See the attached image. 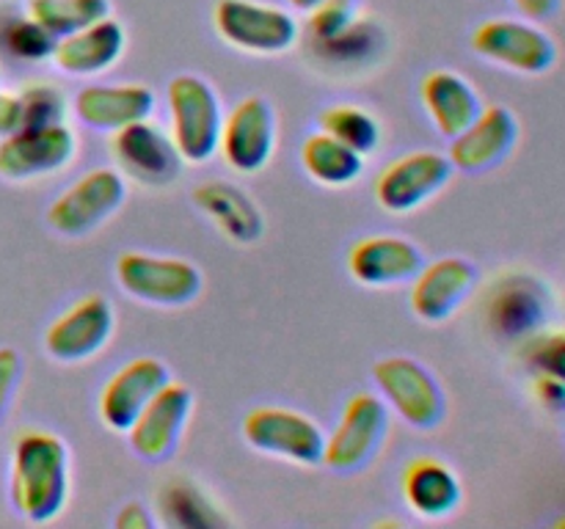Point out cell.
<instances>
[{
	"label": "cell",
	"instance_id": "obj_1",
	"mask_svg": "<svg viewBox=\"0 0 565 529\" xmlns=\"http://www.w3.org/2000/svg\"><path fill=\"white\" fill-rule=\"evenodd\" d=\"M11 505L22 518L47 523L70 496V450L47 430H25L11 450Z\"/></svg>",
	"mask_w": 565,
	"mask_h": 529
},
{
	"label": "cell",
	"instance_id": "obj_2",
	"mask_svg": "<svg viewBox=\"0 0 565 529\" xmlns=\"http://www.w3.org/2000/svg\"><path fill=\"white\" fill-rule=\"evenodd\" d=\"M171 119V141L185 163H207L218 152L224 110L215 88L199 75L171 77L166 88Z\"/></svg>",
	"mask_w": 565,
	"mask_h": 529
},
{
	"label": "cell",
	"instance_id": "obj_3",
	"mask_svg": "<svg viewBox=\"0 0 565 529\" xmlns=\"http://www.w3.org/2000/svg\"><path fill=\"white\" fill-rule=\"evenodd\" d=\"M390 430V406L373 391H356L342 408L334 430L326 435L323 463L340 474L359 472L379 455Z\"/></svg>",
	"mask_w": 565,
	"mask_h": 529
},
{
	"label": "cell",
	"instance_id": "obj_4",
	"mask_svg": "<svg viewBox=\"0 0 565 529\" xmlns=\"http://www.w3.org/2000/svg\"><path fill=\"white\" fill-rule=\"evenodd\" d=\"M116 281L127 295L154 306H185L202 292V270L180 257L127 251L116 259Z\"/></svg>",
	"mask_w": 565,
	"mask_h": 529
},
{
	"label": "cell",
	"instance_id": "obj_5",
	"mask_svg": "<svg viewBox=\"0 0 565 529\" xmlns=\"http://www.w3.org/2000/svg\"><path fill=\"white\" fill-rule=\"evenodd\" d=\"M555 309L552 290L533 273H505L486 292L483 317L494 336L508 342L527 339L546 328Z\"/></svg>",
	"mask_w": 565,
	"mask_h": 529
},
{
	"label": "cell",
	"instance_id": "obj_6",
	"mask_svg": "<svg viewBox=\"0 0 565 529\" xmlns=\"http://www.w3.org/2000/svg\"><path fill=\"white\" fill-rule=\"evenodd\" d=\"M373 380L392 411L417 430L441 424L447 413L445 391L428 367L408 356H386L375 361Z\"/></svg>",
	"mask_w": 565,
	"mask_h": 529
},
{
	"label": "cell",
	"instance_id": "obj_7",
	"mask_svg": "<svg viewBox=\"0 0 565 529\" xmlns=\"http://www.w3.org/2000/svg\"><path fill=\"white\" fill-rule=\"evenodd\" d=\"M213 22L226 44L254 55L287 53L301 36L298 20L290 11L257 0H218Z\"/></svg>",
	"mask_w": 565,
	"mask_h": 529
},
{
	"label": "cell",
	"instance_id": "obj_8",
	"mask_svg": "<svg viewBox=\"0 0 565 529\" xmlns=\"http://www.w3.org/2000/svg\"><path fill=\"white\" fill-rule=\"evenodd\" d=\"M125 176L116 169L86 171L47 209V224L64 237H83L103 226L125 204Z\"/></svg>",
	"mask_w": 565,
	"mask_h": 529
},
{
	"label": "cell",
	"instance_id": "obj_9",
	"mask_svg": "<svg viewBox=\"0 0 565 529\" xmlns=\"http://www.w3.org/2000/svg\"><path fill=\"white\" fill-rule=\"evenodd\" d=\"M243 439L265 455L315 466L323 457L326 433L309 413L281 406H259L243 419Z\"/></svg>",
	"mask_w": 565,
	"mask_h": 529
},
{
	"label": "cell",
	"instance_id": "obj_10",
	"mask_svg": "<svg viewBox=\"0 0 565 529\" xmlns=\"http://www.w3.org/2000/svg\"><path fill=\"white\" fill-rule=\"evenodd\" d=\"M110 152L119 165V174L143 187L171 185L185 163L169 132L149 119L132 121L110 132Z\"/></svg>",
	"mask_w": 565,
	"mask_h": 529
},
{
	"label": "cell",
	"instance_id": "obj_11",
	"mask_svg": "<svg viewBox=\"0 0 565 529\" xmlns=\"http://www.w3.org/2000/svg\"><path fill=\"white\" fill-rule=\"evenodd\" d=\"M472 50L491 64L522 75H544L557 61L555 39L544 28L522 20H486L475 28Z\"/></svg>",
	"mask_w": 565,
	"mask_h": 529
},
{
	"label": "cell",
	"instance_id": "obj_12",
	"mask_svg": "<svg viewBox=\"0 0 565 529\" xmlns=\"http://www.w3.org/2000/svg\"><path fill=\"white\" fill-rule=\"evenodd\" d=\"M452 171L456 169H452L450 158L434 152V149H417V152L401 154L375 176V202L386 213H412L450 182Z\"/></svg>",
	"mask_w": 565,
	"mask_h": 529
},
{
	"label": "cell",
	"instance_id": "obj_13",
	"mask_svg": "<svg viewBox=\"0 0 565 529\" xmlns=\"http://www.w3.org/2000/svg\"><path fill=\"white\" fill-rule=\"evenodd\" d=\"M77 138L64 121L42 127H17L0 138V176L3 180H36L55 174L75 160Z\"/></svg>",
	"mask_w": 565,
	"mask_h": 529
},
{
	"label": "cell",
	"instance_id": "obj_14",
	"mask_svg": "<svg viewBox=\"0 0 565 529\" xmlns=\"http://www.w3.org/2000/svg\"><path fill=\"white\" fill-rule=\"evenodd\" d=\"M116 331L114 303L105 295H86L72 303L44 331V350L64 364L97 356Z\"/></svg>",
	"mask_w": 565,
	"mask_h": 529
},
{
	"label": "cell",
	"instance_id": "obj_15",
	"mask_svg": "<svg viewBox=\"0 0 565 529\" xmlns=\"http://www.w3.org/2000/svg\"><path fill=\"white\" fill-rule=\"evenodd\" d=\"M276 149V114L265 97H246L224 116L218 152L241 174L265 169Z\"/></svg>",
	"mask_w": 565,
	"mask_h": 529
},
{
	"label": "cell",
	"instance_id": "obj_16",
	"mask_svg": "<svg viewBox=\"0 0 565 529\" xmlns=\"http://www.w3.org/2000/svg\"><path fill=\"white\" fill-rule=\"evenodd\" d=\"M191 411L193 391L185 384L169 380L127 428L130 450L147 463L166 461L180 444Z\"/></svg>",
	"mask_w": 565,
	"mask_h": 529
},
{
	"label": "cell",
	"instance_id": "obj_17",
	"mask_svg": "<svg viewBox=\"0 0 565 529\" xmlns=\"http://www.w3.org/2000/svg\"><path fill=\"white\" fill-rule=\"evenodd\" d=\"M478 287V268L463 257L425 262L412 279L408 306L423 323H445Z\"/></svg>",
	"mask_w": 565,
	"mask_h": 529
},
{
	"label": "cell",
	"instance_id": "obj_18",
	"mask_svg": "<svg viewBox=\"0 0 565 529\" xmlns=\"http://www.w3.org/2000/svg\"><path fill=\"white\" fill-rule=\"evenodd\" d=\"M171 380L169 367L154 356H138L116 369L99 391L97 411L105 428L127 433L147 402Z\"/></svg>",
	"mask_w": 565,
	"mask_h": 529
},
{
	"label": "cell",
	"instance_id": "obj_19",
	"mask_svg": "<svg viewBox=\"0 0 565 529\" xmlns=\"http://www.w3.org/2000/svg\"><path fill=\"white\" fill-rule=\"evenodd\" d=\"M519 141V121L505 105H489L480 110L456 138H450L452 169L478 174V171L494 169L497 163L513 152Z\"/></svg>",
	"mask_w": 565,
	"mask_h": 529
},
{
	"label": "cell",
	"instance_id": "obj_20",
	"mask_svg": "<svg viewBox=\"0 0 565 529\" xmlns=\"http://www.w3.org/2000/svg\"><path fill=\"white\" fill-rule=\"evenodd\" d=\"M423 264V251L397 235L362 237L348 251V273L364 287L406 284Z\"/></svg>",
	"mask_w": 565,
	"mask_h": 529
},
{
	"label": "cell",
	"instance_id": "obj_21",
	"mask_svg": "<svg viewBox=\"0 0 565 529\" xmlns=\"http://www.w3.org/2000/svg\"><path fill=\"white\" fill-rule=\"evenodd\" d=\"M127 44V33L114 17L92 22L75 33H66L55 42L53 64L61 72L75 77H92L108 72L121 58Z\"/></svg>",
	"mask_w": 565,
	"mask_h": 529
},
{
	"label": "cell",
	"instance_id": "obj_22",
	"mask_svg": "<svg viewBox=\"0 0 565 529\" xmlns=\"http://www.w3.org/2000/svg\"><path fill=\"white\" fill-rule=\"evenodd\" d=\"M154 94L141 83L86 86L75 97V116L92 130L116 132L132 121L152 119Z\"/></svg>",
	"mask_w": 565,
	"mask_h": 529
},
{
	"label": "cell",
	"instance_id": "obj_23",
	"mask_svg": "<svg viewBox=\"0 0 565 529\" xmlns=\"http://www.w3.org/2000/svg\"><path fill=\"white\" fill-rule=\"evenodd\" d=\"M403 499L419 518H447L461 505V479L439 457H412L401 477Z\"/></svg>",
	"mask_w": 565,
	"mask_h": 529
},
{
	"label": "cell",
	"instance_id": "obj_24",
	"mask_svg": "<svg viewBox=\"0 0 565 529\" xmlns=\"http://www.w3.org/2000/svg\"><path fill=\"white\" fill-rule=\"evenodd\" d=\"M419 99L445 138H456L483 110L472 83L450 69L428 72L419 83Z\"/></svg>",
	"mask_w": 565,
	"mask_h": 529
},
{
	"label": "cell",
	"instance_id": "obj_25",
	"mask_svg": "<svg viewBox=\"0 0 565 529\" xmlns=\"http://www.w3.org/2000/svg\"><path fill=\"white\" fill-rule=\"evenodd\" d=\"M193 204L230 237L232 242L252 246L263 237V213L243 187L232 182H204L193 191Z\"/></svg>",
	"mask_w": 565,
	"mask_h": 529
},
{
	"label": "cell",
	"instance_id": "obj_26",
	"mask_svg": "<svg viewBox=\"0 0 565 529\" xmlns=\"http://www.w3.org/2000/svg\"><path fill=\"white\" fill-rule=\"evenodd\" d=\"M301 165L315 182L326 187H345L362 176L364 154L337 141L329 132H312L301 147Z\"/></svg>",
	"mask_w": 565,
	"mask_h": 529
},
{
	"label": "cell",
	"instance_id": "obj_27",
	"mask_svg": "<svg viewBox=\"0 0 565 529\" xmlns=\"http://www.w3.org/2000/svg\"><path fill=\"white\" fill-rule=\"evenodd\" d=\"M318 125L320 130L356 149L359 154H373L381 143L379 119L359 105H329V108L320 110Z\"/></svg>",
	"mask_w": 565,
	"mask_h": 529
},
{
	"label": "cell",
	"instance_id": "obj_28",
	"mask_svg": "<svg viewBox=\"0 0 565 529\" xmlns=\"http://www.w3.org/2000/svg\"><path fill=\"white\" fill-rule=\"evenodd\" d=\"M110 14V0H28V17L55 39L75 33Z\"/></svg>",
	"mask_w": 565,
	"mask_h": 529
},
{
	"label": "cell",
	"instance_id": "obj_29",
	"mask_svg": "<svg viewBox=\"0 0 565 529\" xmlns=\"http://www.w3.org/2000/svg\"><path fill=\"white\" fill-rule=\"evenodd\" d=\"M160 512L166 523H180V527H213L226 523L218 518L213 501L202 494L193 483H169L160 490Z\"/></svg>",
	"mask_w": 565,
	"mask_h": 529
},
{
	"label": "cell",
	"instance_id": "obj_30",
	"mask_svg": "<svg viewBox=\"0 0 565 529\" xmlns=\"http://www.w3.org/2000/svg\"><path fill=\"white\" fill-rule=\"evenodd\" d=\"M519 361L530 375L565 380V328H541L519 342Z\"/></svg>",
	"mask_w": 565,
	"mask_h": 529
},
{
	"label": "cell",
	"instance_id": "obj_31",
	"mask_svg": "<svg viewBox=\"0 0 565 529\" xmlns=\"http://www.w3.org/2000/svg\"><path fill=\"white\" fill-rule=\"evenodd\" d=\"M58 39L39 25L31 17H20V20H9V25L0 31V44L6 53L17 61H44L53 58V50Z\"/></svg>",
	"mask_w": 565,
	"mask_h": 529
},
{
	"label": "cell",
	"instance_id": "obj_32",
	"mask_svg": "<svg viewBox=\"0 0 565 529\" xmlns=\"http://www.w3.org/2000/svg\"><path fill=\"white\" fill-rule=\"evenodd\" d=\"M22 110L20 127H42V125H58L66 119V99L50 83H31L17 94Z\"/></svg>",
	"mask_w": 565,
	"mask_h": 529
},
{
	"label": "cell",
	"instance_id": "obj_33",
	"mask_svg": "<svg viewBox=\"0 0 565 529\" xmlns=\"http://www.w3.org/2000/svg\"><path fill=\"white\" fill-rule=\"evenodd\" d=\"M359 0H320L309 11V33L315 42H329L356 22Z\"/></svg>",
	"mask_w": 565,
	"mask_h": 529
},
{
	"label": "cell",
	"instance_id": "obj_34",
	"mask_svg": "<svg viewBox=\"0 0 565 529\" xmlns=\"http://www.w3.org/2000/svg\"><path fill=\"white\" fill-rule=\"evenodd\" d=\"M530 389L541 408L550 413H565V380L552 378V375H533Z\"/></svg>",
	"mask_w": 565,
	"mask_h": 529
},
{
	"label": "cell",
	"instance_id": "obj_35",
	"mask_svg": "<svg viewBox=\"0 0 565 529\" xmlns=\"http://www.w3.org/2000/svg\"><path fill=\"white\" fill-rule=\"evenodd\" d=\"M20 373H22L20 353L11 350V347H0V417H3L11 397H14L17 384H20Z\"/></svg>",
	"mask_w": 565,
	"mask_h": 529
},
{
	"label": "cell",
	"instance_id": "obj_36",
	"mask_svg": "<svg viewBox=\"0 0 565 529\" xmlns=\"http://www.w3.org/2000/svg\"><path fill=\"white\" fill-rule=\"evenodd\" d=\"M116 529H152L154 518L149 516L147 507L141 501H127L119 512H116Z\"/></svg>",
	"mask_w": 565,
	"mask_h": 529
},
{
	"label": "cell",
	"instance_id": "obj_37",
	"mask_svg": "<svg viewBox=\"0 0 565 529\" xmlns=\"http://www.w3.org/2000/svg\"><path fill=\"white\" fill-rule=\"evenodd\" d=\"M22 125V110L17 94L0 91V138L14 132Z\"/></svg>",
	"mask_w": 565,
	"mask_h": 529
},
{
	"label": "cell",
	"instance_id": "obj_38",
	"mask_svg": "<svg viewBox=\"0 0 565 529\" xmlns=\"http://www.w3.org/2000/svg\"><path fill=\"white\" fill-rule=\"evenodd\" d=\"M513 3H516V9L522 11L527 20L541 22V20H550V17H555L557 11H561L563 0H513Z\"/></svg>",
	"mask_w": 565,
	"mask_h": 529
},
{
	"label": "cell",
	"instance_id": "obj_39",
	"mask_svg": "<svg viewBox=\"0 0 565 529\" xmlns=\"http://www.w3.org/2000/svg\"><path fill=\"white\" fill-rule=\"evenodd\" d=\"M290 3H292V6H296V9H298V11H312V9H315V6H318V3H320V0H290Z\"/></svg>",
	"mask_w": 565,
	"mask_h": 529
}]
</instances>
